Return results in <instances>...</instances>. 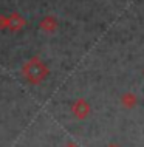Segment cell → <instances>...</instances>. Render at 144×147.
<instances>
[{
	"label": "cell",
	"mask_w": 144,
	"mask_h": 147,
	"mask_svg": "<svg viewBox=\"0 0 144 147\" xmlns=\"http://www.w3.org/2000/svg\"><path fill=\"white\" fill-rule=\"evenodd\" d=\"M71 110H73V115L78 119H85L90 115V105L87 104L85 99H78L71 107Z\"/></svg>",
	"instance_id": "2"
},
{
	"label": "cell",
	"mask_w": 144,
	"mask_h": 147,
	"mask_svg": "<svg viewBox=\"0 0 144 147\" xmlns=\"http://www.w3.org/2000/svg\"><path fill=\"white\" fill-rule=\"evenodd\" d=\"M41 28L48 31V33H51V31H54L56 28H57V22H56L54 17H45L41 22Z\"/></svg>",
	"instance_id": "4"
},
{
	"label": "cell",
	"mask_w": 144,
	"mask_h": 147,
	"mask_svg": "<svg viewBox=\"0 0 144 147\" xmlns=\"http://www.w3.org/2000/svg\"><path fill=\"white\" fill-rule=\"evenodd\" d=\"M107 147H119L118 144H110V146H107Z\"/></svg>",
	"instance_id": "5"
},
{
	"label": "cell",
	"mask_w": 144,
	"mask_h": 147,
	"mask_svg": "<svg viewBox=\"0 0 144 147\" xmlns=\"http://www.w3.org/2000/svg\"><path fill=\"white\" fill-rule=\"evenodd\" d=\"M47 74H48V70L45 68V65H43L42 62L37 61V59H33V61H30L25 65V76L30 79L31 82H34V84H37L42 79H45Z\"/></svg>",
	"instance_id": "1"
},
{
	"label": "cell",
	"mask_w": 144,
	"mask_h": 147,
	"mask_svg": "<svg viewBox=\"0 0 144 147\" xmlns=\"http://www.w3.org/2000/svg\"><path fill=\"white\" fill-rule=\"evenodd\" d=\"M121 104L124 109H127V110H130V109H135V105L138 104V98H137V94L135 93H124L122 94V98H121Z\"/></svg>",
	"instance_id": "3"
}]
</instances>
